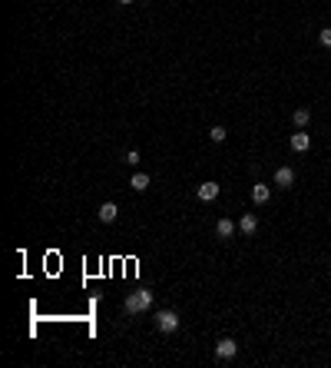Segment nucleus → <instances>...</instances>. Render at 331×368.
Here are the masks:
<instances>
[{"label":"nucleus","instance_id":"nucleus-5","mask_svg":"<svg viewBox=\"0 0 331 368\" xmlns=\"http://www.w3.org/2000/svg\"><path fill=\"white\" fill-rule=\"evenodd\" d=\"M235 229H238V226L232 223V219H219V223H215V236H219V239H232Z\"/></svg>","mask_w":331,"mask_h":368},{"label":"nucleus","instance_id":"nucleus-8","mask_svg":"<svg viewBox=\"0 0 331 368\" xmlns=\"http://www.w3.org/2000/svg\"><path fill=\"white\" fill-rule=\"evenodd\" d=\"M268 199H272V189H268V186H262V183H255L252 186V202H255V206H265Z\"/></svg>","mask_w":331,"mask_h":368},{"label":"nucleus","instance_id":"nucleus-10","mask_svg":"<svg viewBox=\"0 0 331 368\" xmlns=\"http://www.w3.org/2000/svg\"><path fill=\"white\" fill-rule=\"evenodd\" d=\"M292 123H295L298 129H305L308 123H311V110H305V106H301V110H295V113H292Z\"/></svg>","mask_w":331,"mask_h":368},{"label":"nucleus","instance_id":"nucleus-7","mask_svg":"<svg viewBox=\"0 0 331 368\" xmlns=\"http://www.w3.org/2000/svg\"><path fill=\"white\" fill-rule=\"evenodd\" d=\"M238 232H242V236H255V232H259V219H255L252 212L242 216V219H238Z\"/></svg>","mask_w":331,"mask_h":368},{"label":"nucleus","instance_id":"nucleus-2","mask_svg":"<svg viewBox=\"0 0 331 368\" xmlns=\"http://www.w3.org/2000/svg\"><path fill=\"white\" fill-rule=\"evenodd\" d=\"M152 325H156L159 332H166V335H169V332H179V315H176L173 309H159V312L152 315Z\"/></svg>","mask_w":331,"mask_h":368},{"label":"nucleus","instance_id":"nucleus-15","mask_svg":"<svg viewBox=\"0 0 331 368\" xmlns=\"http://www.w3.org/2000/svg\"><path fill=\"white\" fill-rule=\"evenodd\" d=\"M126 163H129V166H136V163H139V150H129L126 153Z\"/></svg>","mask_w":331,"mask_h":368},{"label":"nucleus","instance_id":"nucleus-3","mask_svg":"<svg viewBox=\"0 0 331 368\" xmlns=\"http://www.w3.org/2000/svg\"><path fill=\"white\" fill-rule=\"evenodd\" d=\"M215 355H219L222 361L235 358V355H238V345H235V338H219V345H215Z\"/></svg>","mask_w":331,"mask_h":368},{"label":"nucleus","instance_id":"nucleus-9","mask_svg":"<svg viewBox=\"0 0 331 368\" xmlns=\"http://www.w3.org/2000/svg\"><path fill=\"white\" fill-rule=\"evenodd\" d=\"M116 216H119L116 202H103V206H100V223H113Z\"/></svg>","mask_w":331,"mask_h":368},{"label":"nucleus","instance_id":"nucleus-16","mask_svg":"<svg viewBox=\"0 0 331 368\" xmlns=\"http://www.w3.org/2000/svg\"><path fill=\"white\" fill-rule=\"evenodd\" d=\"M119 4H123V7H129V4H136V0H119Z\"/></svg>","mask_w":331,"mask_h":368},{"label":"nucleus","instance_id":"nucleus-1","mask_svg":"<svg viewBox=\"0 0 331 368\" xmlns=\"http://www.w3.org/2000/svg\"><path fill=\"white\" fill-rule=\"evenodd\" d=\"M152 309V292L149 288H136V292H129L126 302H123V312L126 315H142Z\"/></svg>","mask_w":331,"mask_h":368},{"label":"nucleus","instance_id":"nucleus-13","mask_svg":"<svg viewBox=\"0 0 331 368\" xmlns=\"http://www.w3.org/2000/svg\"><path fill=\"white\" fill-rule=\"evenodd\" d=\"M225 136H229V129H225V126H212V129H209V139H212V143H222Z\"/></svg>","mask_w":331,"mask_h":368},{"label":"nucleus","instance_id":"nucleus-6","mask_svg":"<svg viewBox=\"0 0 331 368\" xmlns=\"http://www.w3.org/2000/svg\"><path fill=\"white\" fill-rule=\"evenodd\" d=\"M196 196H199L202 202H212L215 196H219V183H202V186L196 189Z\"/></svg>","mask_w":331,"mask_h":368},{"label":"nucleus","instance_id":"nucleus-4","mask_svg":"<svg viewBox=\"0 0 331 368\" xmlns=\"http://www.w3.org/2000/svg\"><path fill=\"white\" fill-rule=\"evenodd\" d=\"M275 186H282V189H292V186H295V169H292V166H278V169H275Z\"/></svg>","mask_w":331,"mask_h":368},{"label":"nucleus","instance_id":"nucleus-14","mask_svg":"<svg viewBox=\"0 0 331 368\" xmlns=\"http://www.w3.org/2000/svg\"><path fill=\"white\" fill-rule=\"evenodd\" d=\"M318 43H321V47H331V27H324V30L318 33Z\"/></svg>","mask_w":331,"mask_h":368},{"label":"nucleus","instance_id":"nucleus-12","mask_svg":"<svg viewBox=\"0 0 331 368\" xmlns=\"http://www.w3.org/2000/svg\"><path fill=\"white\" fill-rule=\"evenodd\" d=\"M129 189H136V192L149 189V176H146V173H136V176L129 179Z\"/></svg>","mask_w":331,"mask_h":368},{"label":"nucleus","instance_id":"nucleus-11","mask_svg":"<svg viewBox=\"0 0 331 368\" xmlns=\"http://www.w3.org/2000/svg\"><path fill=\"white\" fill-rule=\"evenodd\" d=\"M308 146H311V136H308V133H295L292 136V150L295 153H305Z\"/></svg>","mask_w":331,"mask_h":368}]
</instances>
